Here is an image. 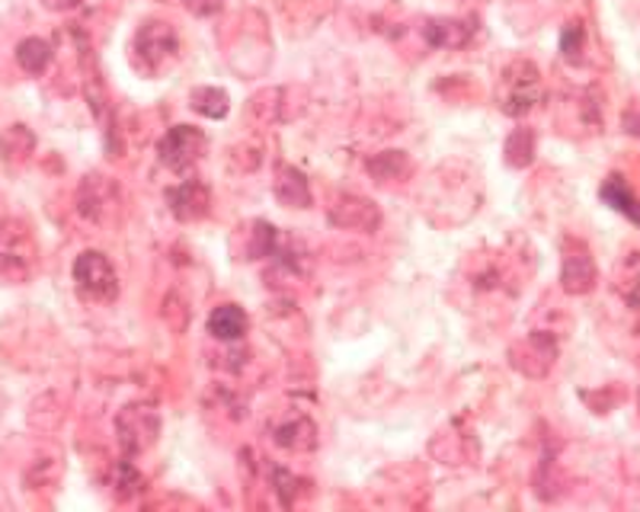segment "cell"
Returning a JSON list of instances; mask_svg holds the SVG:
<instances>
[{"instance_id":"6da1fadb","label":"cell","mask_w":640,"mask_h":512,"mask_svg":"<svg viewBox=\"0 0 640 512\" xmlns=\"http://www.w3.org/2000/svg\"><path fill=\"white\" fill-rule=\"evenodd\" d=\"M131 52H135V67L141 74L158 77L163 71H170L173 62L180 58V39H177L173 26L151 20V23H145L141 30L135 32Z\"/></svg>"},{"instance_id":"7a4b0ae2","label":"cell","mask_w":640,"mask_h":512,"mask_svg":"<svg viewBox=\"0 0 640 512\" xmlns=\"http://www.w3.org/2000/svg\"><path fill=\"white\" fill-rule=\"evenodd\" d=\"M542 99V74L532 62H512L497 87V106L506 116H525Z\"/></svg>"},{"instance_id":"3957f363","label":"cell","mask_w":640,"mask_h":512,"mask_svg":"<svg viewBox=\"0 0 640 512\" xmlns=\"http://www.w3.org/2000/svg\"><path fill=\"white\" fill-rule=\"evenodd\" d=\"M74 286L81 291V298L96 301V305H109L119 295L116 269L99 250H84L74 259Z\"/></svg>"},{"instance_id":"277c9868","label":"cell","mask_w":640,"mask_h":512,"mask_svg":"<svg viewBox=\"0 0 640 512\" xmlns=\"http://www.w3.org/2000/svg\"><path fill=\"white\" fill-rule=\"evenodd\" d=\"M158 151L163 167H170L173 173H186L205 154V135L195 126H173L160 138Z\"/></svg>"},{"instance_id":"5b68a950","label":"cell","mask_w":640,"mask_h":512,"mask_svg":"<svg viewBox=\"0 0 640 512\" xmlns=\"http://www.w3.org/2000/svg\"><path fill=\"white\" fill-rule=\"evenodd\" d=\"M561 282L564 291L570 295H586L593 291L599 282V269H596V259L589 254V247L576 237L564 241V269H561Z\"/></svg>"},{"instance_id":"8992f818","label":"cell","mask_w":640,"mask_h":512,"mask_svg":"<svg viewBox=\"0 0 640 512\" xmlns=\"http://www.w3.org/2000/svg\"><path fill=\"white\" fill-rule=\"evenodd\" d=\"M512 365L522 372V375H529V378H544L547 372H551V365H554V359H557V343H554V337L551 333H529L522 343H515L512 346Z\"/></svg>"},{"instance_id":"52a82bcc","label":"cell","mask_w":640,"mask_h":512,"mask_svg":"<svg viewBox=\"0 0 640 512\" xmlns=\"http://www.w3.org/2000/svg\"><path fill=\"white\" fill-rule=\"evenodd\" d=\"M160 419L154 407H126L119 416V442L126 446V451H145L158 439Z\"/></svg>"},{"instance_id":"ba28073f","label":"cell","mask_w":640,"mask_h":512,"mask_svg":"<svg viewBox=\"0 0 640 512\" xmlns=\"http://www.w3.org/2000/svg\"><path fill=\"white\" fill-rule=\"evenodd\" d=\"M330 222L337 224V227H343V231H362V234H369V231H375L382 224V212L369 199L346 195V199H340L330 209Z\"/></svg>"},{"instance_id":"9c48e42d","label":"cell","mask_w":640,"mask_h":512,"mask_svg":"<svg viewBox=\"0 0 640 512\" xmlns=\"http://www.w3.org/2000/svg\"><path fill=\"white\" fill-rule=\"evenodd\" d=\"M167 202H170V212L180 222H199L202 215H209L212 192L199 180H186V183H180V186H173V190L167 192Z\"/></svg>"},{"instance_id":"30bf717a","label":"cell","mask_w":640,"mask_h":512,"mask_svg":"<svg viewBox=\"0 0 640 512\" xmlns=\"http://www.w3.org/2000/svg\"><path fill=\"white\" fill-rule=\"evenodd\" d=\"M273 192L276 199L288 205V209H308L311 205V186L305 180L301 170L288 167V163H279L276 167V180H273Z\"/></svg>"},{"instance_id":"8fae6325","label":"cell","mask_w":640,"mask_h":512,"mask_svg":"<svg viewBox=\"0 0 640 512\" xmlns=\"http://www.w3.org/2000/svg\"><path fill=\"white\" fill-rule=\"evenodd\" d=\"M471 23L465 20H448V17H433L423 23V39L433 49H461L471 42Z\"/></svg>"},{"instance_id":"7c38bea8","label":"cell","mask_w":640,"mask_h":512,"mask_svg":"<svg viewBox=\"0 0 640 512\" xmlns=\"http://www.w3.org/2000/svg\"><path fill=\"white\" fill-rule=\"evenodd\" d=\"M602 202L611 205L618 215H625V218H631L634 224H640V199L634 195V190L625 183V177H618V173H611L606 183H602Z\"/></svg>"},{"instance_id":"4fadbf2b","label":"cell","mask_w":640,"mask_h":512,"mask_svg":"<svg viewBox=\"0 0 640 512\" xmlns=\"http://www.w3.org/2000/svg\"><path fill=\"white\" fill-rule=\"evenodd\" d=\"M247 327H250V320L237 305H218L209 318V333L218 337V340H227V343L241 340L247 333Z\"/></svg>"},{"instance_id":"5bb4252c","label":"cell","mask_w":640,"mask_h":512,"mask_svg":"<svg viewBox=\"0 0 640 512\" xmlns=\"http://www.w3.org/2000/svg\"><path fill=\"white\" fill-rule=\"evenodd\" d=\"M17 64H20L26 74L39 77V74L52 64V45H49L45 39H39V35L23 39V42L17 45Z\"/></svg>"},{"instance_id":"9a60e30c","label":"cell","mask_w":640,"mask_h":512,"mask_svg":"<svg viewBox=\"0 0 640 512\" xmlns=\"http://www.w3.org/2000/svg\"><path fill=\"white\" fill-rule=\"evenodd\" d=\"M503 154H506V163L515 167V170L529 167L535 160V131L532 128H515L510 138H506Z\"/></svg>"},{"instance_id":"2e32d148","label":"cell","mask_w":640,"mask_h":512,"mask_svg":"<svg viewBox=\"0 0 640 512\" xmlns=\"http://www.w3.org/2000/svg\"><path fill=\"white\" fill-rule=\"evenodd\" d=\"M0 151L7 160H26L35 151V135L26 126H10L0 135Z\"/></svg>"},{"instance_id":"e0dca14e","label":"cell","mask_w":640,"mask_h":512,"mask_svg":"<svg viewBox=\"0 0 640 512\" xmlns=\"http://www.w3.org/2000/svg\"><path fill=\"white\" fill-rule=\"evenodd\" d=\"M190 103L195 113H202L209 119H224L227 109H231V99L218 87H195L190 94Z\"/></svg>"},{"instance_id":"ac0fdd59","label":"cell","mask_w":640,"mask_h":512,"mask_svg":"<svg viewBox=\"0 0 640 512\" xmlns=\"http://www.w3.org/2000/svg\"><path fill=\"white\" fill-rule=\"evenodd\" d=\"M583 23H570L567 30H564V39H561V52H564V58L567 62H576L579 58V49H583Z\"/></svg>"},{"instance_id":"d6986e66","label":"cell","mask_w":640,"mask_h":512,"mask_svg":"<svg viewBox=\"0 0 640 512\" xmlns=\"http://www.w3.org/2000/svg\"><path fill=\"white\" fill-rule=\"evenodd\" d=\"M183 3H186V10L195 13V17H215L224 7V0H183Z\"/></svg>"},{"instance_id":"ffe728a7","label":"cell","mask_w":640,"mask_h":512,"mask_svg":"<svg viewBox=\"0 0 640 512\" xmlns=\"http://www.w3.org/2000/svg\"><path fill=\"white\" fill-rule=\"evenodd\" d=\"M625 131L640 138V106H631V109L625 113Z\"/></svg>"},{"instance_id":"44dd1931","label":"cell","mask_w":640,"mask_h":512,"mask_svg":"<svg viewBox=\"0 0 640 512\" xmlns=\"http://www.w3.org/2000/svg\"><path fill=\"white\" fill-rule=\"evenodd\" d=\"M45 3H49L52 10H71V7H77L81 0H45Z\"/></svg>"}]
</instances>
